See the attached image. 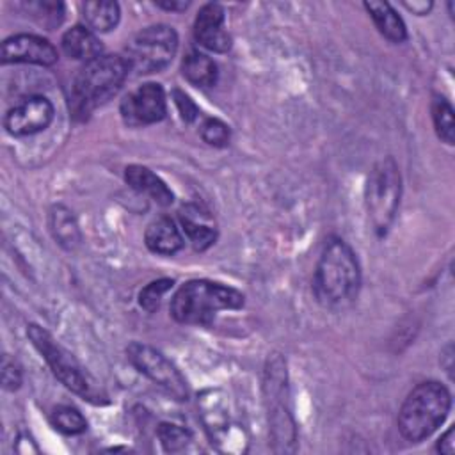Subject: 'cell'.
I'll use <instances>...</instances> for the list:
<instances>
[{"instance_id":"484cf974","label":"cell","mask_w":455,"mask_h":455,"mask_svg":"<svg viewBox=\"0 0 455 455\" xmlns=\"http://www.w3.org/2000/svg\"><path fill=\"white\" fill-rule=\"evenodd\" d=\"M174 281L172 279H156V281H151L149 284H146L140 293H139V304L142 309H146L148 313H153L160 307V302H162V297L172 288Z\"/></svg>"},{"instance_id":"3957f363","label":"cell","mask_w":455,"mask_h":455,"mask_svg":"<svg viewBox=\"0 0 455 455\" xmlns=\"http://www.w3.org/2000/svg\"><path fill=\"white\" fill-rule=\"evenodd\" d=\"M451 407L450 391L435 380L418 384L398 411V430L411 443L423 441L441 427Z\"/></svg>"},{"instance_id":"30bf717a","label":"cell","mask_w":455,"mask_h":455,"mask_svg":"<svg viewBox=\"0 0 455 455\" xmlns=\"http://www.w3.org/2000/svg\"><path fill=\"white\" fill-rule=\"evenodd\" d=\"M165 92L162 85L155 82H146L139 85L121 101V116L132 126L158 123L165 117Z\"/></svg>"},{"instance_id":"f1b7e54d","label":"cell","mask_w":455,"mask_h":455,"mask_svg":"<svg viewBox=\"0 0 455 455\" xmlns=\"http://www.w3.org/2000/svg\"><path fill=\"white\" fill-rule=\"evenodd\" d=\"M172 98H174V103H176V107H178V112H180V116H181V119L185 121V123H192V121H196V117H197V114H199V108H197V105L190 100V96H187L183 91H180V89H174L172 91Z\"/></svg>"},{"instance_id":"603a6c76","label":"cell","mask_w":455,"mask_h":455,"mask_svg":"<svg viewBox=\"0 0 455 455\" xmlns=\"http://www.w3.org/2000/svg\"><path fill=\"white\" fill-rule=\"evenodd\" d=\"M52 425L66 434V435H78L87 430V421L82 412L71 405H59L52 411Z\"/></svg>"},{"instance_id":"2e32d148","label":"cell","mask_w":455,"mask_h":455,"mask_svg":"<svg viewBox=\"0 0 455 455\" xmlns=\"http://www.w3.org/2000/svg\"><path fill=\"white\" fill-rule=\"evenodd\" d=\"M144 242L148 249L156 254H174L183 247V236L171 217L153 220L144 233Z\"/></svg>"},{"instance_id":"4316f807","label":"cell","mask_w":455,"mask_h":455,"mask_svg":"<svg viewBox=\"0 0 455 455\" xmlns=\"http://www.w3.org/2000/svg\"><path fill=\"white\" fill-rule=\"evenodd\" d=\"M201 137L210 146L224 148L229 142L231 132H229V126L224 121H220L217 117H208L201 124Z\"/></svg>"},{"instance_id":"6da1fadb","label":"cell","mask_w":455,"mask_h":455,"mask_svg":"<svg viewBox=\"0 0 455 455\" xmlns=\"http://www.w3.org/2000/svg\"><path fill=\"white\" fill-rule=\"evenodd\" d=\"M361 268L352 247L341 238H331L318 258L313 279L316 299L323 306H343L357 295Z\"/></svg>"},{"instance_id":"e0dca14e","label":"cell","mask_w":455,"mask_h":455,"mask_svg":"<svg viewBox=\"0 0 455 455\" xmlns=\"http://www.w3.org/2000/svg\"><path fill=\"white\" fill-rule=\"evenodd\" d=\"M180 222L196 251H206L217 238V231L206 222V213L197 206H183L180 210Z\"/></svg>"},{"instance_id":"277c9868","label":"cell","mask_w":455,"mask_h":455,"mask_svg":"<svg viewBox=\"0 0 455 455\" xmlns=\"http://www.w3.org/2000/svg\"><path fill=\"white\" fill-rule=\"evenodd\" d=\"M130 66L121 55H100L82 66L71 89L75 114L87 116L92 108L110 100L128 76Z\"/></svg>"},{"instance_id":"ba28073f","label":"cell","mask_w":455,"mask_h":455,"mask_svg":"<svg viewBox=\"0 0 455 455\" xmlns=\"http://www.w3.org/2000/svg\"><path fill=\"white\" fill-rule=\"evenodd\" d=\"M178 52V34L172 27L158 23L142 28L126 46V62L137 75L158 73L171 64Z\"/></svg>"},{"instance_id":"7a4b0ae2","label":"cell","mask_w":455,"mask_h":455,"mask_svg":"<svg viewBox=\"0 0 455 455\" xmlns=\"http://www.w3.org/2000/svg\"><path fill=\"white\" fill-rule=\"evenodd\" d=\"M243 295L220 283L208 279H192L181 284L171 299V315L180 323L210 325L217 311L240 309Z\"/></svg>"},{"instance_id":"5b68a950","label":"cell","mask_w":455,"mask_h":455,"mask_svg":"<svg viewBox=\"0 0 455 455\" xmlns=\"http://www.w3.org/2000/svg\"><path fill=\"white\" fill-rule=\"evenodd\" d=\"M402 194V176L393 156L379 160L366 181V210L379 236H384L395 222Z\"/></svg>"},{"instance_id":"52a82bcc","label":"cell","mask_w":455,"mask_h":455,"mask_svg":"<svg viewBox=\"0 0 455 455\" xmlns=\"http://www.w3.org/2000/svg\"><path fill=\"white\" fill-rule=\"evenodd\" d=\"M265 402L268 407V425L275 451H295V423L288 407L286 366L275 355L268 359L265 371Z\"/></svg>"},{"instance_id":"7402d4cb","label":"cell","mask_w":455,"mask_h":455,"mask_svg":"<svg viewBox=\"0 0 455 455\" xmlns=\"http://www.w3.org/2000/svg\"><path fill=\"white\" fill-rule=\"evenodd\" d=\"M432 119H434L437 137L446 144H453L455 140L453 108L450 101L444 100L443 96H435L432 101Z\"/></svg>"},{"instance_id":"8992f818","label":"cell","mask_w":455,"mask_h":455,"mask_svg":"<svg viewBox=\"0 0 455 455\" xmlns=\"http://www.w3.org/2000/svg\"><path fill=\"white\" fill-rule=\"evenodd\" d=\"M27 336L32 345L43 355L53 375L73 393L91 400L100 402V387L94 379L84 370V366L69 354L60 343H57L48 331H44L37 323H30L27 327Z\"/></svg>"},{"instance_id":"44dd1931","label":"cell","mask_w":455,"mask_h":455,"mask_svg":"<svg viewBox=\"0 0 455 455\" xmlns=\"http://www.w3.org/2000/svg\"><path fill=\"white\" fill-rule=\"evenodd\" d=\"M181 73L183 76L199 87H210L217 82L219 69L212 57L199 50H190L181 62Z\"/></svg>"},{"instance_id":"ffe728a7","label":"cell","mask_w":455,"mask_h":455,"mask_svg":"<svg viewBox=\"0 0 455 455\" xmlns=\"http://www.w3.org/2000/svg\"><path fill=\"white\" fill-rule=\"evenodd\" d=\"M82 18L92 32H108L119 23L121 9L112 0H91L82 4Z\"/></svg>"},{"instance_id":"9a60e30c","label":"cell","mask_w":455,"mask_h":455,"mask_svg":"<svg viewBox=\"0 0 455 455\" xmlns=\"http://www.w3.org/2000/svg\"><path fill=\"white\" fill-rule=\"evenodd\" d=\"M60 44H62L64 53L75 60L89 62L100 55H103L101 41L91 28H87L84 25H75L69 30H66Z\"/></svg>"},{"instance_id":"83f0119b","label":"cell","mask_w":455,"mask_h":455,"mask_svg":"<svg viewBox=\"0 0 455 455\" xmlns=\"http://www.w3.org/2000/svg\"><path fill=\"white\" fill-rule=\"evenodd\" d=\"M0 368H2L0 377H2L4 389L16 391L21 386V368H20V364L5 354V355H2V366Z\"/></svg>"},{"instance_id":"4fadbf2b","label":"cell","mask_w":455,"mask_h":455,"mask_svg":"<svg viewBox=\"0 0 455 455\" xmlns=\"http://www.w3.org/2000/svg\"><path fill=\"white\" fill-rule=\"evenodd\" d=\"M196 41L215 53H224L231 48V36L224 28V9L219 4H204L194 21Z\"/></svg>"},{"instance_id":"cb8c5ba5","label":"cell","mask_w":455,"mask_h":455,"mask_svg":"<svg viewBox=\"0 0 455 455\" xmlns=\"http://www.w3.org/2000/svg\"><path fill=\"white\" fill-rule=\"evenodd\" d=\"M27 12L32 14L41 25L53 28L60 25L64 18V4L62 2H48V0H39V2H28L25 4Z\"/></svg>"},{"instance_id":"8fae6325","label":"cell","mask_w":455,"mask_h":455,"mask_svg":"<svg viewBox=\"0 0 455 455\" xmlns=\"http://www.w3.org/2000/svg\"><path fill=\"white\" fill-rule=\"evenodd\" d=\"M53 121V105L44 96H28L14 105L4 117L5 130L14 137L43 132Z\"/></svg>"},{"instance_id":"f546056e","label":"cell","mask_w":455,"mask_h":455,"mask_svg":"<svg viewBox=\"0 0 455 455\" xmlns=\"http://www.w3.org/2000/svg\"><path fill=\"white\" fill-rule=\"evenodd\" d=\"M437 451L443 455H453L455 451V443H453V428H448L444 435L437 443Z\"/></svg>"},{"instance_id":"4dcf8cb0","label":"cell","mask_w":455,"mask_h":455,"mask_svg":"<svg viewBox=\"0 0 455 455\" xmlns=\"http://www.w3.org/2000/svg\"><path fill=\"white\" fill-rule=\"evenodd\" d=\"M155 4L162 9H165V11H185L190 5L185 0H160V2H155Z\"/></svg>"},{"instance_id":"d6986e66","label":"cell","mask_w":455,"mask_h":455,"mask_svg":"<svg viewBox=\"0 0 455 455\" xmlns=\"http://www.w3.org/2000/svg\"><path fill=\"white\" fill-rule=\"evenodd\" d=\"M48 226L59 245H62L64 249L78 247L82 236H80L78 222L69 208L62 204L52 206L48 215Z\"/></svg>"},{"instance_id":"9c48e42d","label":"cell","mask_w":455,"mask_h":455,"mask_svg":"<svg viewBox=\"0 0 455 455\" xmlns=\"http://www.w3.org/2000/svg\"><path fill=\"white\" fill-rule=\"evenodd\" d=\"M126 355L140 373H144L155 384L164 387L171 396L181 402L188 398V387H187L185 377L162 352H158L156 348L146 343L132 341L126 347Z\"/></svg>"},{"instance_id":"7c38bea8","label":"cell","mask_w":455,"mask_h":455,"mask_svg":"<svg viewBox=\"0 0 455 455\" xmlns=\"http://www.w3.org/2000/svg\"><path fill=\"white\" fill-rule=\"evenodd\" d=\"M57 59H59V53L55 46L41 36L16 34L7 37L2 43L4 64L25 62V64H37V66H53Z\"/></svg>"},{"instance_id":"5bb4252c","label":"cell","mask_w":455,"mask_h":455,"mask_svg":"<svg viewBox=\"0 0 455 455\" xmlns=\"http://www.w3.org/2000/svg\"><path fill=\"white\" fill-rule=\"evenodd\" d=\"M124 180L133 190L148 194L160 206H169L174 201V196L165 181L144 165H128L124 169Z\"/></svg>"},{"instance_id":"ac0fdd59","label":"cell","mask_w":455,"mask_h":455,"mask_svg":"<svg viewBox=\"0 0 455 455\" xmlns=\"http://www.w3.org/2000/svg\"><path fill=\"white\" fill-rule=\"evenodd\" d=\"M364 9L373 20L377 30L391 43H403L407 39V28L403 20L387 2H364Z\"/></svg>"},{"instance_id":"d4e9b609","label":"cell","mask_w":455,"mask_h":455,"mask_svg":"<svg viewBox=\"0 0 455 455\" xmlns=\"http://www.w3.org/2000/svg\"><path fill=\"white\" fill-rule=\"evenodd\" d=\"M156 435H158L164 450L169 453L181 451L192 441L190 430H187L180 425H174V423H160L156 428Z\"/></svg>"}]
</instances>
